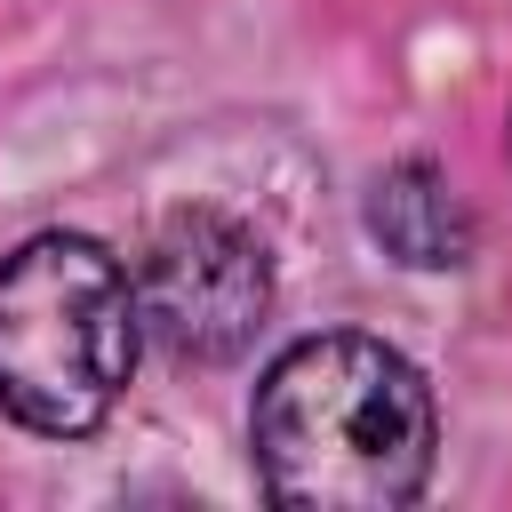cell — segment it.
I'll return each mask as SVG.
<instances>
[{
	"label": "cell",
	"mask_w": 512,
	"mask_h": 512,
	"mask_svg": "<svg viewBox=\"0 0 512 512\" xmlns=\"http://www.w3.org/2000/svg\"><path fill=\"white\" fill-rule=\"evenodd\" d=\"M136 320L168 360L224 368L272 320V256L224 208H168L136 256Z\"/></svg>",
	"instance_id": "3"
},
{
	"label": "cell",
	"mask_w": 512,
	"mask_h": 512,
	"mask_svg": "<svg viewBox=\"0 0 512 512\" xmlns=\"http://www.w3.org/2000/svg\"><path fill=\"white\" fill-rule=\"evenodd\" d=\"M144 352L136 280L88 232H32L0 264V408L40 440H88Z\"/></svg>",
	"instance_id": "2"
},
{
	"label": "cell",
	"mask_w": 512,
	"mask_h": 512,
	"mask_svg": "<svg viewBox=\"0 0 512 512\" xmlns=\"http://www.w3.org/2000/svg\"><path fill=\"white\" fill-rule=\"evenodd\" d=\"M256 480L288 512H400L432 488L440 408L408 352L320 328L272 352L248 408Z\"/></svg>",
	"instance_id": "1"
},
{
	"label": "cell",
	"mask_w": 512,
	"mask_h": 512,
	"mask_svg": "<svg viewBox=\"0 0 512 512\" xmlns=\"http://www.w3.org/2000/svg\"><path fill=\"white\" fill-rule=\"evenodd\" d=\"M368 232H376V248H384L392 264H408V272H456V264L472 256V240H480L464 192H456L448 168L424 160V152L392 160V168L368 184Z\"/></svg>",
	"instance_id": "4"
}]
</instances>
